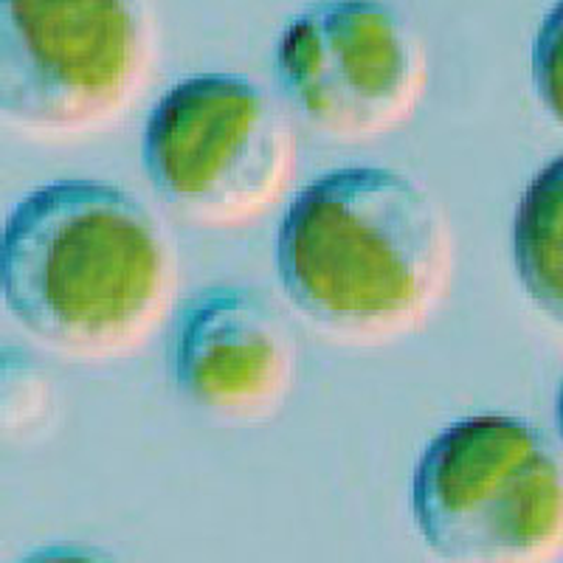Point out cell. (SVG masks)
<instances>
[{
  "mask_svg": "<svg viewBox=\"0 0 563 563\" xmlns=\"http://www.w3.org/2000/svg\"><path fill=\"white\" fill-rule=\"evenodd\" d=\"M3 308L45 350L115 361L147 344L178 299V251L133 192L63 178L14 203L0 238Z\"/></svg>",
  "mask_w": 563,
  "mask_h": 563,
  "instance_id": "6da1fadb",
  "label": "cell"
},
{
  "mask_svg": "<svg viewBox=\"0 0 563 563\" xmlns=\"http://www.w3.org/2000/svg\"><path fill=\"white\" fill-rule=\"evenodd\" d=\"M276 276L321 335L378 350L420 333L454 279L445 209L411 175L330 169L294 195L276 229Z\"/></svg>",
  "mask_w": 563,
  "mask_h": 563,
  "instance_id": "7a4b0ae2",
  "label": "cell"
},
{
  "mask_svg": "<svg viewBox=\"0 0 563 563\" xmlns=\"http://www.w3.org/2000/svg\"><path fill=\"white\" fill-rule=\"evenodd\" d=\"M411 519L437 563H561L563 445L525 417H462L417 460Z\"/></svg>",
  "mask_w": 563,
  "mask_h": 563,
  "instance_id": "3957f363",
  "label": "cell"
},
{
  "mask_svg": "<svg viewBox=\"0 0 563 563\" xmlns=\"http://www.w3.org/2000/svg\"><path fill=\"white\" fill-rule=\"evenodd\" d=\"M158 54L147 0H0V115L34 139L119 122Z\"/></svg>",
  "mask_w": 563,
  "mask_h": 563,
  "instance_id": "277c9868",
  "label": "cell"
},
{
  "mask_svg": "<svg viewBox=\"0 0 563 563\" xmlns=\"http://www.w3.org/2000/svg\"><path fill=\"white\" fill-rule=\"evenodd\" d=\"M155 198L189 223L238 229L268 214L294 184L296 135L254 79L231 70L169 85L141 130Z\"/></svg>",
  "mask_w": 563,
  "mask_h": 563,
  "instance_id": "5b68a950",
  "label": "cell"
},
{
  "mask_svg": "<svg viewBox=\"0 0 563 563\" xmlns=\"http://www.w3.org/2000/svg\"><path fill=\"white\" fill-rule=\"evenodd\" d=\"M274 79L313 133L361 144L411 122L431 68L417 29L386 0H316L279 32Z\"/></svg>",
  "mask_w": 563,
  "mask_h": 563,
  "instance_id": "8992f818",
  "label": "cell"
},
{
  "mask_svg": "<svg viewBox=\"0 0 563 563\" xmlns=\"http://www.w3.org/2000/svg\"><path fill=\"white\" fill-rule=\"evenodd\" d=\"M294 327L263 290L209 285L175 316L169 372L175 391L206 420L231 429L271 422L296 384Z\"/></svg>",
  "mask_w": 563,
  "mask_h": 563,
  "instance_id": "52a82bcc",
  "label": "cell"
},
{
  "mask_svg": "<svg viewBox=\"0 0 563 563\" xmlns=\"http://www.w3.org/2000/svg\"><path fill=\"white\" fill-rule=\"evenodd\" d=\"M510 249L530 305L563 330V155L538 169L521 192Z\"/></svg>",
  "mask_w": 563,
  "mask_h": 563,
  "instance_id": "ba28073f",
  "label": "cell"
},
{
  "mask_svg": "<svg viewBox=\"0 0 563 563\" xmlns=\"http://www.w3.org/2000/svg\"><path fill=\"white\" fill-rule=\"evenodd\" d=\"M530 79L544 113L563 130V0H555L538 23L530 48Z\"/></svg>",
  "mask_w": 563,
  "mask_h": 563,
  "instance_id": "9c48e42d",
  "label": "cell"
},
{
  "mask_svg": "<svg viewBox=\"0 0 563 563\" xmlns=\"http://www.w3.org/2000/svg\"><path fill=\"white\" fill-rule=\"evenodd\" d=\"M48 406V384L43 372L18 346L3 352V434L20 437L43 420Z\"/></svg>",
  "mask_w": 563,
  "mask_h": 563,
  "instance_id": "30bf717a",
  "label": "cell"
},
{
  "mask_svg": "<svg viewBox=\"0 0 563 563\" xmlns=\"http://www.w3.org/2000/svg\"><path fill=\"white\" fill-rule=\"evenodd\" d=\"M18 563H128V561H122L115 552L102 550V547L77 544V541H59V544H48L29 552V555Z\"/></svg>",
  "mask_w": 563,
  "mask_h": 563,
  "instance_id": "8fae6325",
  "label": "cell"
},
{
  "mask_svg": "<svg viewBox=\"0 0 563 563\" xmlns=\"http://www.w3.org/2000/svg\"><path fill=\"white\" fill-rule=\"evenodd\" d=\"M555 422H558V437H561V445H563V384H561V391H558V404H555Z\"/></svg>",
  "mask_w": 563,
  "mask_h": 563,
  "instance_id": "7c38bea8",
  "label": "cell"
}]
</instances>
